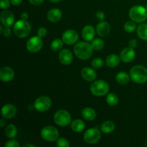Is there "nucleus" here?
<instances>
[{
    "instance_id": "6",
    "label": "nucleus",
    "mask_w": 147,
    "mask_h": 147,
    "mask_svg": "<svg viewBox=\"0 0 147 147\" xmlns=\"http://www.w3.org/2000/svg\"><path fill=\"white\" fill-rule=\"evenodd\" d=\"M42 138L49 142H55L58 139L59 132L57 128L53 126H45L40 132Z\"/></svg>"
},
{
    "instance_id": "10",
    "label": "nucleus",
    "mask_w": 147,
    "mask_h": 147,
    "mask_svg": "<svg viewBox=\"0 0 147 147\" xmlns=\"http://www.w3.org/2000/svg\"><path fill=\"white\" fill-rule=\"evenodd\" d=\"M43 46V41L39 36L31 37L26 44L27 50L30 53H37L42 49Z\"/></svg>"
},
{
    "instance_id": "45",
    "label": "nucleus",
    "mask_w": 147,
    "mask_h": 147,
    "mask_svg": "<svg viewBox=\"0 0 147 147\" xmlns=\"http://www.w3.org/2000/svg\"><path fill=\"white\" fill-rule=\"evenodd\" d=\"M51 2H54V3H56V2H59V1H60L61 0H50Z\"/></svg>"
},
{
    "instance_id": "43",
    "label": "nucleus",
    "mask_w": 147,
    "mask_h": 147,
    "mask_svg": "<svg viewBox=\"0 0 147 147\" xmlns=\"http://www.w3.org/2000/svg\"><path fill=\"white\" fill-rule=\"evenodd\" d=\"M6 119L5 118H3V119H1V121H0V126H1V128L4 127V126H6Z\"/></svg>"
},
{
    "instance_id": "11",
    "label": "nucleus",
    "mask_w": 147,
    "mask_h": 147,
    "mask_svg": "<svg viewBox=\"0 0 147 147\" xmlns=\"http://www.w3.org/2000/svg\"><path fill=\"white\" fill-rule=\"evenodd\" d=\"M62 40L65 44L72 45L76 44L78 40V34L77 32L73 30H67L63 32Z\"/></svg>"
},
{
    "instance_id": "1",
    "label": "nucleus",
    "mask_w": 147,
    "mask_h": 147,
    "mask_svg": "<svg viewBox=\"0 0 147 147\" xmlns=\"http://www.w3.org/2000/svg\"><path fill=\"white\" fill-rule=\"evenodd\" d=\"M93 47L91 44L87 42H80L75 45L73 50L78 58L80 60H88L93 54Z\"/></svg>"
},
{
    "instance_id": "38",
    "label": "nucleus",
    "mask_w": 147,
    "mask_h": 147,
    "mask_svg": "<svg viewBox=\"0 0 147 147\" xmlns=\"http://www.w3.org/2000/svg\"><path fill=\"white\" fill-rule=\"evenodd\" d=\"M30 1V3L32 5L34 6H39V5H41L43 3L44 0H28Z\"/></svg>"
},
{
    "instance_id": "15",
    "label": "nucleus",
    "mask_w": 147,
    "mask_h": 147,
    "mask_svg": "<svg viewBox=\"0 0 147 147\" xmlns=\"http://www.w3.org/2000/svg\"><path fill=\"white\" fill-rule=\"evenodd\" d=\"M14 72L12 69L8 66L1 67L0 70V80L2 82H9L13 80Z\"/></svg>"
},
{
    "instance_id": "18",
    "label": "nucleus",
    "mask_w": 147,
    "mask_h": 147,
    "mask_svg": "<svg viewBox=\"0 0 147 147\" xmlns=\"http://www.w3.org/2000/svg\"><path fill=\"white\" fill-rule=\"evenodd\" d=\"M95 34H96L95 29L92 25H86L82 30L83 38L87 42L92 41L94 39Z\"/></svg>"
},
{
    "instance_id": "17",
    "label": "nucleus",
    "mask_w": 147,
    "mask_h": 147,
    "mask_svg": "<svg viewBox=\"0 0 147 147\" xmlns=\"http://www.w3.org/2000/svg\"><path fill=\"white\" fill-rule=\"evenodd\" d=\"M96 32L100 37H106L109 34L111 31L110 25L108 22L104 21H101L96 26Z\"/></svg>"
},
{
    "instance_id": "21",
    "label": "nucleus",
    "mask_w": 147,
    "mask_h": 147,
    "mask_svg": "<svg viewBox=\"0 0 147 147\" xmlns=\"http://www.w3.org/2000/svg\"><path fill=\"white\" fill-rule=\"evenodd\" d=\"M82 116L87 121H93L96 118V112L90 107H86L82 110Z\"/></svg>"
},
{
    "instance_id": "29",
    "label": "nucleus",
    "mask_w": 147,
    "mask_h": 147,
    "mask_svg": "<svg viewBox=\"0 0 147 147\" xmlns=\"http://www.w3.org/2000/svg\"><path fill=\"white\" fill-rule=\"evenodd\" d=\"M106 102L111 106H114L119 103V97L114 93H109L106 97Z\"/></svg>"
},
{
    "instance_id": "46",
    "label": "nucleus",
    "mask_w": 147,
    "mask_h": 147,
    "mask_svg": "<svg viewBox=\"0 0 147 147\" xmlns=\"http://www.w3.org/2000/svg\"><path fill=\"white\" fill-rule=\"evenodd\" d=\"M0 30H1V34H2L3 33V31H4V29H3V26H0Z\"/></svg>"
},
{
    "instance_id": "9",
    "label": "nucleus",
    "mask_w": 147,
    "mask_h": 147,
    "mask_svg": "<svg viewBox=\"0 0 147 147\" xmlns=\"http://www.w3.org/2000/svg\"><path fill=\"white\" fill-rule=\"evenodd\" d=\"M52 105V100L47 96H41L37 98L34 103V107L40 112H45L48 110Z\"/></svg>"
},
{
    "instance_id": "30",
    "label": "nucleus",
    "mask_w": 147,
    "mask_h": 147,
    "mask_svg": "<svg viewBox=\"0 0 147 147\" xmlns=\"http://www.w3.org/2000/svg\"><path fill=\"white\" fill-rule=\"evenodd\" d=\"M63 47V41L60 39H55L50 45V47L53 51H59Z\"/></svg>"
},
{
    "instance_id": "20",
    "label": "nucleus",
    "mask_w": 147,
    "mask_h": 147,
    "mask_svg": "<svg viewBox=\"0 0 147 147\" xmlns=\"http://www.w3.org/2000/svg\"><path fill=\"white\" fill-rule=\"evenodd\" d=\"M47 19L51 22H57L62 18V11L59 9L53 8L47 12Z\"/></svg>"
},
{
    "instance_id": "22",
    "label": "nucleus",
    "mask_w": 147,
    "mask_h": 147,
    "mask_svg": "<svg viewBox=\"0 0 147 147\" xmlns=\"http://www.w3.org/2000/svg\"><path fill=\"white\" fill-rule=\"evenodd\" d=\"M120 57L115 54H111L106 57V63L109 67H116L120 63Z\"/></svg>"
},
{
    "instance_id": "27",
    "label": "nucleus",
    "mask_w": 147,
    "mask_h": 147,
    "mask_svg": "<svg viewBox=\"0 0 147 147\" xmlns=\"http://www.w3.org/2000/svg\"><path fill=\"white\" fill-rule=\"evenodd\" d=\"M5 135L9 139H14L17 136V129L14 124H9L5 129Z\"/></svg>"
},
{
    "instance_id": "40",
    "label": "nucleus",
    "mask_w": 147,
    "mask_h": 147,
    "mask_svg": "<svg viewBox=\"0 0 147 147\" xmlns=\"http://www.w3.org/2000/svg\"><path fill=\"white\" fill-rule=\"evenodd\" d=\"M129 47H131V48H135V47L137 46V41H136V40H135V39L131 40L130 41H129Z\"/></svg>"
},
{
    "instance_id": "36",
    "label": "nucleus",
    "mask_w": 147,
    "mask_h": 147,
    "mask_svg": "<svg viewBox=\"0 0 147 147\" xmlns=\"http://www.w3.org/2000/svg\"><path fill=\"white\" fill-rule=\"evenodd\" d=\"M37 36H39L40 37L42 38V37H45L46 34H47V30H46L45 27H40L37 30Z\"/></svg>"
},
{
    "instance_id": "42",
    "label": "nucleus",
    "mask_w": 147,
    "mask_h": 147,
    "mask_svg": "<svg viewBox=\"0 0 147 147\" xmlns=\"http://www.w3.org/2000/svg\"><path fill=\"white\" fill-rule=\"evenodd\" d=\"M29 18V14L27 12H22L21 14V19L24 20H27Z\"/></svg>"
},
{
    "instance_id": "26",
    "label": "nucleus",
    "mask_w": 147,
    "mask_h": 147,
    "mask_svg": "<svg viewBox=\"0 0 147 147\" xmlns=\"http://www.w3.org/2000/svg\"><path fill=\"white\" fill-rule=\"evenodd\" d=\"M137 34L139 38L142 40H147V24L142 23L138 27Z\"/></svg>"
},
{
    "instance_id": "7",
    "label": "nucleus",
    "mask_w": 147,
    "mask_h": 147,
    "mask_svg": "<svg viewBox=\"0 0 147 147\" xmlns=\"http://www.w3.org/2000/svg\"><path fill=\"white\" fill-rule=\"evenodd\" d=\"M54 121L58 126L64 127L68 126L71 122V116L65 110H59L55 113Z\"/></svg>"
},
{
    "instance_id": "32",
    "label": "nucleus",
    "mask_w": 147,
    "mask_h": 147,
    "mask_svg": "<svg viewBox=\"0 0 147 147\" xmlns=\"http://www.w3.org/2000/svg\"><path fill=\"white\" fill-rule=\"evenodd\" d=\"M91 65L94 68H100L103 65V60L100 57H96L91 62Z\"/></svg>"
},
{
    "instance_id": "16",
    "label": "nucleus",
    "mask_w": 147,
    "mask_h": 147,
    "mask_svg": "<svg viewBox=\"0 0 147 147\" xmlns=\"http://www.w3.org/2000/svg\"><path fill=\"white\" fill-rule=\"evenodd\" d=\"M59 60L60 63L65 65H70L73 60V56L71 52L68 49H64L62 50L59 53L58 56Z\"/></svg>"
},
{
    "instance_id": "35",
    "label": "nucleus",
    "mask_w": 147,
    "mask_h": 147,
    "mask_svg": "<svg viewBox=\"0 0 147 147\" xmlns=\"http://www.w3.org/2000/svg\"><path fill=\"white\" fill-rule=\"evenodd\" d=\"M11 1L9 0H0V7L3 9H7L9 7Z\"/></svg>"
},
{
    "instance_id": "14",
    "label": "nucleus",
    "mask_w": 147,
    "mask_h": 147,
    "mask_svg": "<svg viewBox=\"0 0 147 147\" xmlns=\"http://www.w3.org/2000/svg\"><path fill=\"white\" fill-rule=\"evenodd\" d=\"M135 56H136V53L134 50L130 47L122 50L120 53V58L123 63H130L134 59Z\"/></svg>"
},
{
    "instance_id": "39",
    "label": "nucleus",
    "mask_w": 147,
    "mask_h": 147,
    "mask_svg": "<svg viewBox=\"0 0 147 147\" xmlns=\"http://www.w3.org/2000/svg\"><path fill=\"white\" fill-rule=\"evenodd\" d=\"M96 17H97L98 19L100 20V21H103L105 19V14L104 12L101 11H98L96 12Z\"/></svg>"
},
{
    "instance_id": "23",
    "label": "nucleus",
    "mask_w": 147,
    "mask_h": 147,
    "mask_svg": "<svg viewBox=\"0 0 147 147\" xmlns=\"http://www.w3.org/2000/svg\"><path fill=\"white\" fill-rule=\"evenodd\" d=\"M70 126L73 131L76 132V133H80L84 130L86 125H85L84 122L80 119H76L72 122Z\"/></svg>"
},
{
    "instance_id": "37",
    "label": "nucleus",
    "mask_w": 147,
    "mask_h": 147,
    "mask_svg": "<svg viewBox=\"0 0 147 147\" xmlns=\"http://www.w3.org/2000/svg\"><path fill=\"white\" fill-rule=\"evenodd\" d=\"M3 34L4 37H9L11 35V30H10L9 27H4V31H3Z\"/></svg>"
},
{
    "instance_id": "33",
    "label": "nucleus",
    "mask_w": 147,
    "mask_h": 147,
    "mask_svg": "<svg viewBox=\"0 0 147 147\" xmlns=\"http://www.w3.org/2000/svg\"><path fill=\"white\" fill-rule=\"evenodd\" d=\"M57 146L60 147H68L70 146L69 142L65 138H60L57 140Z\"/></svg>"
},
{
    "instance_id": "2",
    "label": "nucleus",
    "mask_w": 147,
    "mask_h": 147,
    "mask_svg": "<svg viewBox=\"0 0 147 147\" xmlns=\"http://www.w3.org/2000/svg\"><path fill=\"white\" fill-rule=\"evenodd\" d=\"M130 78L136 83L142 84L147 81V68L142 65H134L130 70Z\"/></svg>"
},
{
    "instance_id": "28",
    "label": "nucleus",
    "mask_w": 147,
    "mask_h": 147,
    "mask_svg": "<svg viewBox=\"0 0 147 147\" xmlns=\"http://www.w3.org/2000/svg\"><path fill=\"white\" fill-rule=\"evenodd\" d=\"M91 46L94 50H100L104 47V41L100 38H95L92 40Z\"/></svg>"
},
{
    "instance_id": "47",
    "label": "nucleus",
    "mask_w": 147,
    "mask_h": 147,
    "mask_svg": "<svg viewBox=\"0 0 147 147\" xmlns=\"http://www.w3.org/2000/svg\"><path fill=\"white\" fill-rule=\"evenodd\" d=\"M146 10H147V4H146Z\"/></svg>"
},
{
    "instance_id": "3",
    "label": "nucleus",
    "mask_w": 147,
    "mask_h": 147,
    "mask_svg": "<svg viewBox=\"0 0 147 147\" xmlns=\"http://www.w3.org/2000/svg\"><path fill=\"white\" fill-rule=\"evenodd\" d=\"M129 17L136 23H143L147 20V10L146 7L135 5L129 11Z\"/></svg>"
},
{
    "instance_id": "34",
    "label": "nucleus",
    "mask_w": 147,
    "mask_h": 147,
    "mask_svg": "<svg viewBox=\"0 0 147 147\" xmlns=\"http://www.w3.org/2000/svg\"><path fill=\"white\" fill-rule=\"evenodd\" d=\"M4 146L5 147H20V144H19V142H17V141L11 139V140L8 141V142L5 144Z\"/></svg>"
},
{
    "instance_id": "4",
    "label": "nucleus",
    "mask_w": 147,
    "mask_h": 147,
    "mask_svg": "<svg viewBox=\"0 0 147 147\" xmlns=\"http://www.w3.org/2000/svg\"><path fill=\"white\" fill-rule=\"evenodd\" d=\"M32 30L31 24L27 20H20L14 24V32L16 36L20 38H24L30 34Z\"/></svg>"
},
{
    "instance_id": "44",
    "label": "nucleus",
    "mask_w": 147,
    "mask_h": 147,
    "mask_svg": "<svg viewBox=\"0 0 147 147\" xmlns=\"http://www.w3.org/2000/svg\"><path fill=\"white\" fill-rule=\"evenodd\" d=\"M24 147H27V146H30V147H35V145L33 144H27L24 145Z\"/></svg>"
},
{
    "instance_id": "19",
    "label": "nucleus",
    "mask_w": 147,
    "mask_h": 147,
    "mask_svg": "<svg viewBox=\"0 0 147 147\" xmlns=\"http://www.w3.org/2000/svg\"><path fill=\"white\" fill-rule=\"evenodd\" d=\"M81 76L84 80L88 82H91L96 80L97 75L93 69L86 67L83 68V70H81Z\"/></svg>"
},
{
    "instance_id": "13",
    "label": "nucleus",
    "mask_w": 147,
    "mask_h": 147,
    "mask_svg": "<svg viewBox=\"0 0 147 147\" xmlns=\"http://www.w3.org/2000/svg\"><path fill=\"white\" fill-rule=\"evenodd\" d=\"M1 116L6 119L14 118L17 114V109L12 104H6L1 108Z\"/></svg>"
},
{
    "instance_id": "41",
    "label": "nucleus",
    "mask_w": 147,
    "mask_h": 147,
    "mask_svg": "<svg viewBox=\"0 0 147 147\" xmlns=\"http://www.w3.org/2000/svg\"><path fill=\"white\" fill-rule=\"evenodd\" d=\"M10 1H11V4L14 6H18L22 2V0H10Z\"/></svg>"
},
{
    "instance_id": "31",
    "label": "nucleus",
    "mask_w": 147,
    "mask_h": 147,
    "mask_svg": "<svg viewBox=\"0 0 147 147\" xmlns=\"http://www.w3.org/2000/svg\"><path fill=\"white\" fill-rule=\"evenodd\" d=\"M136 29V22H134V21H129L125 23L124 24V30L125 31L127 32L131 33L132 32L134 31Z\"/></svg>"
},
{
    "instance_id": "5",
    "label": "nucleus",
    "mask_w": 147,
    "mask_h": 147,
    "mask_svg": "<svg viewBox=\"0 0 147 147\" xmlns=\"http://www.w3.org/2000/svg\"><path fill=\"white\" fill-rule=\"evenodd\" d=\"M90 90L94 96L101 97L109 93V86L105 80H98L92 83L90 87Z\"/></svg>"
},
{
    "instance_id": "25",
    "label": "nucleus",
    "mask_w": 147,
    "mask_h": 147,
    "mask_svg": "<svg viewBox=\"0 0 147 147\" xmlns=\"http://www.w3.org/2000/svg\"><path fill=\"white\" fill-rule=\"evenodd\" d=\"M131 78L129 77V75L126 73V72H119L116 76V80L119 84L121 85H126L128 83L130 80Z\"/></svg>"
},
{
    "instance_id": "24",
    "label": "nucleus",
    "mask_w": 147,
    "mask_h": 147,
    "mask_svg": "<svg viewBox=\"0 0 147 147\" xmlns=\"http://www.w3.org/2000/svg\"><path fill=\"white\" fill-rule=\"evenodd\" d=\"M115 123L111 121H106L103 122L101 125V131L105 134H109L111 133L114 131L115 129Z\"/></svg>"
},
{
    "instance_id": "12",
    "label": "nucleus",
    "mask_w": 147,
    "mask_h": 147,
    "mask_svg": "<svg viewBox=\"0 0 147 147\" xmlns=\"http://www.w3.org/2000/svg\"><path fill=\"white\" fill-rule=\"evenodd\" d=\"M1 24L4 27H10L12 25L14 22V16L11 11L9 10H4L1 11L0 15Z\"/></svg>"
},
{
    "instance_id": "8",
    "label": "nucleus",
    "mask_w": 147,
    "mask_h": 147,
    "mask_svg": "<svg viewBox=\"0 0 147 147\" xmlns=\"http://www.w3.org/2000/svg\"><path fill=\"white\" fill-rule=\"evenodd\" d=\"M101 137V134L100 131L96 128H90L86 131L83 135V139L84 141L88 144H96L100 141Z\"/></svg>"
}]
</instances>
